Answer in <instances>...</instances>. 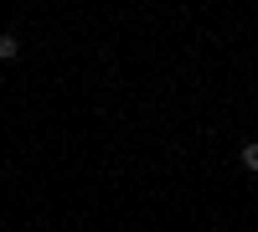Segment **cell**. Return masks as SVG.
<instances>
[{
	"label": "cell",
	"instance_id": "1",
	"mask_svg": "<svg viewBox=\"0 0 258 232\" xmlns=\"http://www.w3.org/2000/svg\"><path fill=\"white\" fill-rule=\"evenodd\" d=\"M11 57H21V36L6 31V36H0V62H11Z\"/></svg>",
	"mask_w": 258,
	"mask_h": 232
},
{
	"label": "cell",
	"instance_id": "2",
	"mask_svg": "<svg viewBox=\"0 0 258 232\" xmlns=\"http://www.w3.org/2000/svg\"><path fill=\"white\" fill-rule=\"evenodd\" d=\"M238 160H243V171L258 176V144H243V155H238Z\"/></svg>",
	"mask_w": 258,
	"mask_h": 232
}]
</instances>
